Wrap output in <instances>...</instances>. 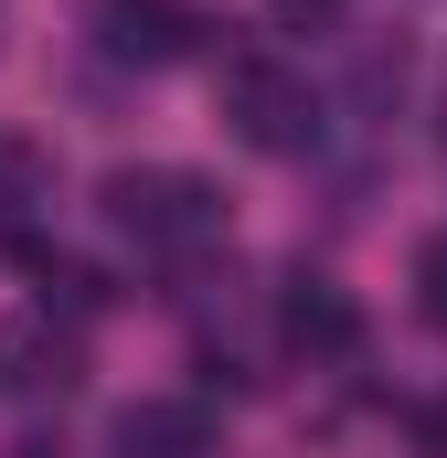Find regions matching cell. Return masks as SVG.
Masks as SVG:
<instances>
[{"mask_svg": "<svg viewBox=\"0 0 447 458\" xmlns=\"http://www.w3.org/2000/svg\"><path fill=\"white\" fill-rule=\"evenodd\" d=\"M224 117H234V139L266 149V160H288V149L320 139V97H309V75H299V64H266V54L224 64Z\"/></svg>", "mask_w": 447, "mask_h": 458, "instance_id": "7a4b0ae2", "label": "cell"}, {"mask_svg": "<svg viewBox=\"0 0 447 458\" xmlns=\"http://www.w3.org/2000/svg\"><path fill=\"white\" fill-rule=\"evenodd\" d=\"M97 43L117 64H181V54H203V11L192 0H97Z\"/></svg>", "mask_w": 447, "mask_h": 458, "instance_id": "3957f363", "label": "cell"}, {"mask_svg": "<svg viewBox=\"0 0 447 458\" xmlns=\"http://www.w3.org/2000/svg\"><path fill=\"white\" fill-rule=\"evenodd\" d=\"M416 310L447 331V234H426V245H416Z\"/></svg>", "mask_w": 447, "mask_h": 458, "instance_id": "52a82bcc", "label": "cell"}, {"mask_svg": "<svg viewBox=\"0 0 447 458\" xmlns=\"http://www.w3.org/2000/svg\"><path fill=\"white\" fill-rule=\"evenodd\" d=\"M416 437H426V448L447 458V405H426V416H416Z\"/></svg>", "mask_w": 447, "mask_h": 458, "instance_id": "ba28073f", "label": "cell"}, {"mask_svg": "<svg viewBox=\"0 0 447 458\" xmlns=\"http://www.w3.org/2000/svg\"><path fill=\"white\" fill-rule=\"evenodd\" d=\"M107 225L139 234V256H203L224 234V203L192 171H107Z\"/></svg>", "mask_w": 447, "mask_h": 458, "instance_id": "6da1fadb", "label": "cell"}, {"mask_svg": "<svg viewBox=\"0 0 447 458\" xmlns=\"http://www.w3.org/2000/svg\"><path fill=\"white\" fill-rule=\"evenodd\" d=\"M107 458H214V416L181 394H139V405H117Z\"/></svg>", "mask_w": 447, "mask_h": 458, "instance_id": "277c9868", "label": "cell"}, {"mask_svg": "<svg viewBox=\"0 0 447 458\" xmlns=\"http://www.w3.org/2000/svg\"><path fill=\"white\" fill-rule=\"evenodd\" d=\"M21 458H54V448H21Z\"/></svg>", "mask_w": 447, "mask_h": 458, "instance_id": "30bf717a", "label": "cell"}, {"mask_svg": "<svg viewBox=\"0 0 447 458\" xmlns=\"http://www.w3.org/2000/svg\"><path fill=\"white\" fill-rule=\"evenodd\" d=\"M75 362H86V352H75V331H54V310H43V320H11V331H0V394H64Z\"/></svg>", "mask_w": 447, "mask_h": 458, "instance_id": "5b68a950", "label": "cell"}, {"mask_svg": "<svg viewBox=\"0 0 447 458\" xmlns=\"http://www.w3.org/2000/svg\"><path fill=\"white\" fill-rule=\"evenodd\" d=\"M277 331H288L299 352H351L362 342V310L341 299V277H309V267H299L288 299H277Z\"/></svg>", "mask_w": 447, "mask_h": 458, "instance_id": "8992f818", "label": "cell"}, {"mask_svg": "<svg viewBox=\"0 0 447 458\" xmlns=\"http://www.w3.org/2000/svg\"><path fill=\"white\" fill-rule=\"evenodd\" d=\"M277 11H288V21H331L341 0H277Z\"/></svg>", "mask_w": 447, "mask_h": 458, "instance_id": "9c48e42d", "label": "cell"}]
</instances>
